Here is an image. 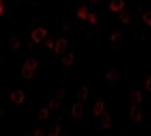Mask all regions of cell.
<instances>
[{
  "mask_svg": "<svg viewBox=\"0 0 151 136\" xmlns=\"http://www.w3.org/2000/svg\"><path fill=\"white\" fill-rule=\"evenodd\" d=\"M106 102L102 97H99L93 105L92 109V114L96 117H100L103 116L106 110Z\"/></svg>",
  "mask_w": 151,
  "mask_h": 136,
  "instance_id": "1",
  "label": "cell"
},
{
  "mask_svg": "<svg viewBox=\"0 0 151 136\" xmlns=\"http://www.w3.org/2000/svg\"><path fill=\"white\" fill-rule=\"evenodd\" d=\"M37 66V62L35 60L29 59L24 64L22 70L24 78L29 79L32 77L34 72Z\"/></svg>",
  "mask_w": 151,
  "mask_h": 136,
  "instance_id": "2",
  "label": "cell"
},
{
  "mask_svg": "<svg viewBox=\"0 0 151 136\" xmlns=\"http://www.w3.org/2000/svg\"><path fill=\"white\" fill-rule=\"evenodd\" d=\"M129 117L134 122H141L144 119V115L140 106H131L129 110Z\"/></svg>",
  "mask_w": 151,
  "mask_h": 136,
  "instance_id": "3",
  "label": "cell"
},
{
  "mask_svg": "<svg viewBox=\"0 0 151 136\" xmlns=\"http://www.w3.org/2000/svg\"><path fill=\"white\" fill-rule=\"evenodd\" d=\"M129 99L132 105L140 106L145 100V97L142 91L139 90H133L131 91Z\"/></svg>",
  "mask_w": 151,
  "mask_h": 136,
  "instance_id": "4",
  "label": "cell"
},
{
  "mask_svg": "<svg viewBox=\"0 0 151 136\" xmlns=\"http://www.w3.org/2000/svg\"><path fill=\"white\" fill-rule=\"evenodd\" d=\"M112 118L109 113L106 112L99 123V129L101 130H109L113 127Z\"/></svg>",
  "mask_w": 151,
  "mask_h": 136,
  "instance_id": "5",
  "label": "cell"
},
{
  "mask_svg": "<svg viewBox=\"0 0 151 136\" xmlns=\"http://www.w3.org/2000/svg\"><path fill=\"white\" fill-rule=\"evenodd\" d=\"M104 79L109 82H117L120 77V72L115 69H112L104 72Z\"/></svg>",
  "mask_w": 151,
  "mask_h": 136,
  "instance_id": "6",
  "label": "cell"
},
{
  "mask_svg": "<svg viewBox=\"0 0 151 136\" xmlns=\"http://www.w3.org/2000/svg\"><path fill=\"white\" fill-rule=\"evenodd\" d=\"M47 33V31L45 29L43 28H38L32 33V37L36 42L39 43L45 37Z\"/></svg>",
  "mask_w": 151,
  "mask_h": 136,
  "instance_id": "7",
  "label": "cell"
},
{
  "mask_svg": "<svg viewBox=\"0 0 151 136\" xmlns=\"http://www.w3.org/2000/svg\"><path fill=\"white\" fill-rule=\"evenodd\" d=\"M11 98L12 101L17 105L20 106L24 101L23 92L21 90H18L12 94Z\"/></svg>",
  "mask_w": 151,
  "mask_h": 136,
  "instance_id": "8",
  "label": "cell"
},
{
  "mask_svg": "<svg viewBox=\"0 0 151 136\" xmlns=\"http://www.w3.org/2000/svg\"><path fill=\"white\" fill-rule=\"evenodd\" d=\"M72 115L75 118L79 119L83 114V106L80 103L74 104L72 109Z\"/></svg>",
  "mask_w": 151,
  "mask_h": 136,
  "instance_id": "9",
  "label": "cell"
},
{
  "mask_svg": "<svg viewBox=\"0 0 151 136\" xmlns=\"http://www.w3.org/2000/svg\"><path fill=\"white\" fill-rule=\"evenodd\" d=\"M67 40L64 38H61L57 41L55 47V52L58 54L64 53L67 47Z\"/></svg>",
  "mask_w": 151,
  "mask_h": 136,
  "instance_id": "10",
  "label": "cell"
},
{
  "mask_svg": "<svg viewBox=\"0 0 151 136\" xmlns=\"http://www.w3.org/2000/svg\"><path fill=\"white\" fill-rule=\"evenodd\" d=\"M123 0H113L109 5V8L114 12H120L124 6Z\"/></svg>",
  "mask_w": 151,
  "mask_h": 136,
  "instance_id": "11",
  "label": "cell"
},
{
  "mask_svg": "<svg viewBox=\"0 0 151 136\" xmlns=\"http://www.w3.org/2000/svg\"><path fill=\"white\" fill-rule=\"evenodd\" d=\"M142 87L145 92H151V75L146 74L143 82Z\"/></svg>",
  "mask_w": 151,
  "mask_h": 136,
  "instance_id": "12",
  "label": "cell"
},
{
  "mask_svg": "<svg viewBox=\"0 0 151 136\" xmlns=\"http://www.w3.org/2000/svg\"><path fill=\"white\" fill-rule=\"evenodd\" d=\"M88 92V90L86 86L83 87L78 93V99L81 101H86L87 99Z\"/></svg>",
  "mask_w": 151,
  "mask_h": 136,
  "instance_id": "13",
  "label": "cell"
},
{
  "mask_svg": "<svg viewBox=\"0 0 151 136\" xmlns=\"http://www.w3.org/2000/svg\"><path fill=\"white\" fill-rule=\"evenodd\" d=\"M77 16L83 20H85L87 18V9L86 6H82L79 9L77 13Z\"/></svg>",
  "mask_w": 151,
  "mask_h": 136,
  "instance_id": "14",
  "label": "cell"
},
{
  "mask_svg": "<svg viewBox=\"0 0 151 136\" xmlns=\"http://www.w3.org/2000/svg\"><path fill=\"white\" fill-rule=\"evenodd\" d=\"M49 116V110L47 108L41 109L39 112L38 118L40 120H43L47 119Z\"/></svg>",
  "mask_w": 151,
  "mask_h": 136,
  "instance_id": "15",
  "label": "cell"
},
{
  "mask_svg": "<svg viewBox=\"0 0 151 136\" xmlns=\"http://www.w3.org/2000/svg\"><path fill=\"white\" fill-rule=\"evenodd\" d=\"M73 59V55L71 53H70L66 57L63 58L62 62L64 65L67 66H69L72 64Z\"/></svg>",
  "mask_w": 151,
  "mask_h": 136,
  "instance_id": "16",
  "label": "cell"
},
{
  "mask_svg": "<svg viewBox=\"0 0 151 136\" xmlns=\"http://www.w3.org/2000/svg\"><path fill=\"white\" fill-rule=\"evenodd\" d=\"M121 21L123 23L127 24L130 21V17L128 12L125 11L122 12L119 16Z\"/></svg>",
  "mask_w": 151,
  "mask_h": 136,
  "instance_id": "17",
  "label": "cell"
},
{
  "mask_svg": "<svg viewBox=\"0 0 151 136\" xmlns=\"http://www.w3.org/2000/svg\"><path fill=\"white\" fill-rule=\"evenodd\" d=\"M122 36V35L120 32H115L111 35V40L113 42H117L121 39Z\"/></svg>",
  "mask_w": 151,
  "mask_h": 136,
  "instance_id": "18",
  "label": "cell"
},
{
  "mask_svg": "<svg viewBox=\"0 0 151 136\" xmlns=\"http://www.w3.org/2000/svg\"><path fill=\"white\" fill-rule=\"evenodd\" d=\"M60 128L59 126H53L51 128L49 133V135L50 136H56L58 135L60 132Z\"/></svg>",
  "mask_w": 151,
  "mask_h": 136,
  "instance_id": "19",
  "label": "cell"
},
{
  "mask_svg": "<svg viewBox=\"0 0 151 136\" xmlns=\"http://www.w3.org/2000/svg\"><path fill=\"white\" fill-rule=\"evenodd\" d=\"M144 20L148 25L151 26V13L148 12L144 14L143 17Z\"/></svg>",
  "mask_w": 151,
  "mask_h": 136,
  "instance_id": "20",
  "label": "cell"
},
{
  "mask_svg": "<svg viewBox=\"0 0 151 136\" xmlns=\"http://www.w3.org/2000/svg\"><path fill=\"white\" fill-rule=\"evenodd\" d=\"M49 105L50 108L53 109H56L59 106L60 103L58 100L53 99L50 102Z\"/></svg>",
  "mask_w": 151,
  "mask_h": 136,
  "instance_id": "21",
  "label": "cell"
},
{
  "mask_svg": "<svg viewBox=\"0 0 151 136\" xmlns=\"http://www.w3.org/2000/svg\"><path fill=\"white\" fill-rule=\"evenodd\" d=\"M90 23L93 25L96 24L97 21L96 16L93 14H89L88 16Z\"/></svg>",
  "mask_w": 151,
  "mask_h": 136,
  "instance_id": "22",
  "label": "cell"
},
{
  "mask_svg": "<svg viewBox=\"0 0 151 136\" xmlns=\"http://www.w3.org/2000/svg\"><path fill=\"white\" fill-rule=\"evenodd\" d=\"M57 98L59 99L64 98L65 96V93L64 91L61 89L58 90L56 93Z\"/></svg>",
  "mask_w": 151,
  "mask_h": 136,
  "instance_id": "23",
  "label": "cell"
},
{
  "mask_svg": "<svg viewBox=\"0 0 151 136\" xmlns=\"http://www.w3.org/2000/svg\"><path fill=\"white\" fill-rule=\"evenodd\" d=\"M45 45L48 48H52L53 47V43L52 40H48L45 42Z\"/></svg>",
  "mask_w": 151,
  "mask_h": 136,
  "instance_id": "24",
  "label": "cell"
},
{
  "mask_svg": "<svg viewBox=\"0 0 151 136\" xmlns=\"http://www.w3.org/2000/svg\"><path fill=\"white\" fill-rule=\"evenodd\" d=\"M35 136H43L44 133L42 130H36L35 132Z\"/></svg>",
  "mask_w": 151,
  "mask_h": 136,
  "instance_id": "25",
  "label": "cell"
},
{
  "mask_svg": "<svg viewBox=\"0 0 151 136\" xmlns=\"http://www.w3.org/2000/svg\"><path fill=\"white\" fill-rule=\"evenodd\" d=\"M4 11V7L3 4L2 0H0V15H1L3 13Z\"/></svg>",
  "mask_w": 151,
  "mask_h": 136,
  "instance_id": "26",
  "label": "cell"
},
{
  "mask_svg": "<svg viewBox=\"0 0 151 136\" xmlns=\"http://www.w3.org/2000/svg\"><path fill=\"white\" fill-rule=\"evenodd\" d=\"M91 1L92 2H95L97 1V0H91Z\"/></svg>",
  "mask_w": 151,
  "mask_h": 136,
  "instance_id": "27",
  "label": "cell"
}]
</instances>
